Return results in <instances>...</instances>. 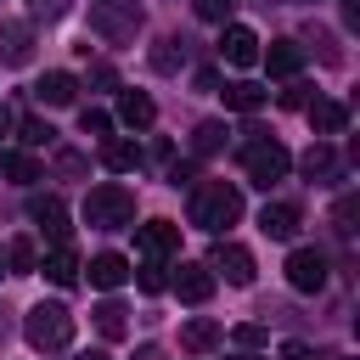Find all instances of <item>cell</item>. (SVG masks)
<instances>
[{"label": "cell", "instance_id": "1", "mask_svg": "<svg viewBox=\"0 0 360 360\" xmlns=\"http://www.w3.org/2000/svg\"><path fill=\"white\" fill-rule=\"evenodd\" d=\"M191 225L208 231V236H225L236 219H242V191L225 186V180H208V186H191V202H186Z\"/></svg>", "mask_w": 360, "mask_h": 360}, {"label": "cell", "instance_id": "2", "mask_svg": "<svg viewBox=\"0 0 360 360\" xmlns=\"http://www.w3.org/2000/svg\"><path fill=\"white\" fill-rule=\"evenodd\" d=\"M84 225L90 231H129L135 225V191L118 180H101L84 191Z\"/></svg>", "mask_w": 360, "mask_h": 360}, {"label": "cell", "instance_id": "3", "mask_svg": "<svg viewBox=\"0 0 360 360\" xmlns=\"http://www.w3.org/2000/svg\"><path fill=\"white\" fill-rule=\"evenodd\" d=\"M248 141H242V169H248V180L253 186H276V180H287V169H292V152L276 141V135H264V129H242Z\"/></svg>", "mask_w": 360, "mask_h": 360}, {"label": "cell", "instance_id": "4", "mask_svg": "<svg viewBox=\"0 0 360 360\" xmlns=\"http://www.w3.org/2000/svg\"><path fill=\"white\" fill-rule=\"evenodd\" d=\"M22 338H28L39 354L68 349V343H73V315H68V304H34V309L22 315Z\"/></svg>", "mask_w": 360, "mask_h": 360}, {"label": "cell", "instance_id": "5", "mask_svg": "<svg viewBox=\"0 0 360 360\" xmlns=\"http://www.w3.org/2000/svg\"><path fill=\"white\" fill-rule=\"evenodd\" d=\"M141 6L135 0H96L90 6V34L96 39H107V45H129L135 34H141Z\"/></svg>", "mask_w": 360, "mask_h": 360}, {"label": "cell", "instance_id": "6", "mask_svg": "<svg viewBox=\"0 0 360 360\" xmlns=\"http://www.w3.org/2000/svg\"><path fill=\"white\" fill-rule=\"evenodd\" d=\"M287 287L292 292H321L326 287V253L321 248H292L287 253Z\"/></svg>", "mask_w": 360, "mask_h": 360}, {"label": "cell", "instance_id": "7", "mask_svg": "<svg viewBox=\"0 0 360 360\" xmlns=\"http://www.w3.org/2000/svg\"><path fill=\"white\" fill-rule=\"evenodd\" d=\"M208 270H219L231 287H248V281H253V253H248L242 242L219 236V242H214V253H208Z\"/></svg>", "mask_w": 360, "mask_h": 360}, {"label": "cell", "instance_id": "8", "mask_svg": "<svg viewBox=\"0 0 360 360\" xmlns=\"http://www.w3.org/2000/svg\"><path fill=\"white\" fill-rule=\"evenodd\" d=\"M214 281H219V276H214L208 264H197V259H180V270L169 276V287L180 292V304H208V298H214Z\"/></svg>", "mask_w": 360, "mask_h": 360}, {"label": "cell", "instance_id": "9", "mask_svg": "<svg viewBox=\"0 0 360 360\" xmlns=\"http://www.w3.org/2000/svg\"><path fill=\"white\" fill-rule=\"evenodd\" d=\"M219 56H225L231 68H253V62H259V34H253L248 22H225V34H219Z\"/></svg>", "mask_w": 360, "mask_h": 360}, {"label": "cell", "instance_id": "10", "mask_svg": "<svg viewBox=\"0 0 360 360\" xmlns=\"http://www.w3.org/2000/svg\"><path fill=\"white\" fill-rule=\"evenodd\" d=\"M304 112H309V129H315L321 141H332V135H343V129H349V107H343V101H332V96L304 101Z\"/></svg>", "mask_w": 360, "mask_h": 360}, {"label": "cell", "instance_id": "11", "mask_svg": "<svg viewBox=\"0 0 360 360\" xmlns=\"http://www.w3.org/2000/svg\"><path fill=\"white\" fill-rule=\"evenodd\" d=\"M219 343H225V326H219L214 315H191V321L180 326V349H186V354H214Z\"/></svg>", "mask_w": 360, "mask_h": 360}, {"label": "cell", "instance_id": "12", "mask_svg": "<svg viewBox=\"0 0 360 360\" xmlns=\"http://www.w3.org/2000/svg\"><path fill=\"white\" fill-rule=\"evenodd\" d=\"M298 169H304V180H309V186H332V180H338V146L315 135V146L298 158Z\"/></svg>", "mask_w": 360, "mask_h": 360}, {"label": "cell", "instance_id": "13", "mask_svg": "<svg viewBox=\"0 0 360 360\" xmlns=\"http://www.w3.org/2000/svg\"><path fill=\"white\" fill-rule=\"evenodd\" d=\"M28 219L51 236V248L68 242V208H62V197H28Z\"/></svg>", "mask_w": 360, "mask_h": 360}, {"label": "cell", "instance_id": "14", "mask_svg": "<svg viewBox=\"0 0 360 360\" xmlns=\"http://www.w3.org/2000/svg\"><path fill=\"white\" fill-rule=\"evenodd\" d=\"M135 248H141L146 259H169V253L180 248V231H174L169 219H152V225H141V231H135Z\"/></svg>", "mask_w": 360, "mask_h": 360}, {"label": "cell", "instance_id": "15", "mask_svg": "<svg viewBox=\"0 0 360 360\" xmlns=\"http://www.w3.org/2000/svg\"><path fill=\"white\" fill-rule=\"evenodd\" d=\"M28 56H34V28L28 22H0V62L22 68Z\"/></svg>", "mask_w": 360, "mask_h": 360}, {"label": "cell", "instance_id": "16", "mask_svg": "<svg viewBox=\"0 0 360 360\" xmlns=\"http://www.w3.org/2000/svg\"><path fill=\"white\" fill-rule=\"evenodd\" d=\"M259 62L276 73V79H292L304 68V45L298 39H270V51H259Z\"/></svg>", "mask_w": 360, "mask_h": 360}, {"label": "cell", "instance_id": "17", "mask_svg": "<svg viewBox=\"0 0 360 360\" xmlns=\"http://www.w3.org/2000/svg\"><path fill=\"white\" fill-rule=\"evenodd\" d=\"M73 96H79V79H73V73H62V68L39 73V84H34V101H45V107H68Z\"/></svg>", "mask_w": 360, "mask_h": 360}, {"label": "cell", "instance_id": "18", "mask_svg": "<svg viewBox=\"0 0 360 360\" xmlns=\"http://www.w3.org/2000/svg\"><path fill=\"white\" fill-rule=\"evenodd\" d=\"M118 124H124V129H152V124H158L152 96H146V90H124V96H118Z\"/></svg>", "mask_w": 360, "mask_h": 360}, {"label": "cell", "instance_id": "19", "mask_svg": "<svg viewBox=\"0 0 360 360\" xmlns=\"http://www.w3.org/2000/svg\"><path fill=\"white\" fill-rule=\"evenodd\" d=\"M259 231L276 236V242H292V236H298V208H292V202H264V208H259Z\"/></svg>", "mask_w": 360, "mask_h": 360}, {"label": "cell", "instance_id": "20", "mask_svg": "<svg viewBox=\"0 0 360 360\" xmlns=\"http://www.w3.org/2000/svg\"><path fill=\"white\" fill-rule=\"evenodd\" d=\"M84 270H90V287H101V292H112V287L129 281V259L124 253H96Z\"/></svg>", "mask_w": 360, "mask_h": 360}, {"label": "cell", "instance_id": "21", "mask_svg": "<svg viewBox=\"0 0 360 360\" xmlns=\"http://www.w3.org/2000/svg\"><path fill=\"white\" fill-rule=\"evenodd\" d=\"M186 56H191V39H186V34H163V39L152 45V56H146V62H152L158 73H180V68H186Z\"/></svg>", "mask_w": 360, "mask_h": 360}, {"label": "cell", "instance_id": "22", "mask_svg": "<svg viewBox=\"0 0 360 360\" xmlns=\"http://www.w3.org/2000/svg\"><path fill=\"white\" fill-rule=\"evenodd\" d=\"M39 270H45V281H51V287H73L84 264L73 259V248H68V242H56V248L45 253V264H39Z\"/></svg>", "mask_w": 360, "mask_h": 360}, {"label": "cell", "instance_id": "23", "mask_svg": "<svg viewBox=\"0 0 360 360\" xmlns=\"http://www.w3.org/2000/svg\"><path fill=\"white\" fill-rule=\"evenodd\" d=\"M101 163H107L112 174H135V169L146 163V152H141L135 141H107V146H101Z\"/></svg>", "mask_w": 360, "mask_h": 360}, {"label": "cell", "instance_id": "24", "mask_svg": "<svg viewBox=\"0 0 360 360\" xmlns=\"http://www.w3.org/2000/svg\"><path fill=\"white\" fill-rule=\"evenodd\" d=\"M219 96H225V107H236V112H259V107H264V84H253V79H236V84H225Z\"/></svg>", "mask_w": 360, "mask_h": 360}, {"label": "cell", "instance_id": "25", "mask_svg": "<svg viewBox=\"0 0 360 360\" xmlns=\"http://www.w3.org/2000/svg\"><path fill=\"white\" fill-rule=\"evenodd\" d=\"M225 135H231V129H225L219 118H202V124L191 129V152H197V158H214V152L225 146Z\"/></svg>", "mask_w": 360, "mask_h": 360}, {"label": "cell", "instance_id": "26", "mask_svg": "<svg viewBox=\"0 0 360 360\" xmlns=\"http://www.w3.org/2000/svg\"><path fill=\"white\" fill-rule=\"evenodd\" d=\"M0 169H6L17 186H34V180H45V169H39V158H34V152H6V158H0Z\"/></svg>", "mask_w": 360, "mask_h": 360}, {"label": "cell", "instance_id": "27", "mask_svg": "<svg viewBox=\"0 0 360 360\" xmlns=\"http://www.w3.org/2000/svg\"><path fill=\"white\" fill-rule=\"evenodd\" d=\"M124 315H129V309H124L118 298L96 304V332H101V338H124V332H129V321H124Z\"/></svg>", "mask_w": 360, "mask_h": 360}, {"label": "cell", "instance_id": "28", "mask_svg": "<svg viewBox=\"0 0 360 360\" xmlns=\"http://www.w3.org/2000/svg\"><path fill=\"white\" fill-rule=\"evenodd\" d=\"M6 264H11L17 276H28V270H39V253H34V242H28V236H17V242H6Z\"/></svg>", "mask_w": 360, "mask_h": 360}, {"label": "cell", "instance_id": "29", "mask_svg": "<svg viewBox=\"0 0 360 360\" xmlns=\"http://www.w3.org/2000/svg\"><path fill=\"white\" fill-rule=\"evenodd\" d=\"M17 141H22V146H51L56 129H51L45 118H17Z\"/></svg>", "mask_w": 360, "mask_h": 360}, {"label": "cell", "instance_id": "30", "mask_svg": "<svg viewBox=\"0 0 360 360\" xmlns=\"http://www.w3.org/2000/svg\"><path fill=\"white\" fill-rule=\"evenodd\" d=\"M135 281H141V292H163V287H169V270H163V259H146V264L135 270Z\"/></svg>", "mask_w": 360, "mask_h": 360}, {"label": "cell", "instance_id": "31", "mask_svg": "<svg viewBox=\"0 0 360 360\" xmlns=\"http://www.w3.org/2000/svg\"><path fill=\"white\" fill-rule=\"evenodd\" d=\"M231 343H236V349H264V343H270V332H264L259 321H242V326L231 332Z\"/></svg>", "mask_w": 360, "mask_h": 360}, {"label": "cell", "instance_id": "32", "mask_svg": "<svg viewBox=\"0 0 360 360\" xmlns=\"http://www.w3.org/2000/svg\"><path fill=\"white\" fill-rule=\"evenodd\" d=\"M79 129H84V135H112V118H107L101 107H84V112H79Z\"/></svg>", "mask_w": 360, "mask_h": 360}, {"label": "cell", "instance_id": "33", "mask_svg": "<svg viewBox=\"0 0 360 360\" xmlns=\"http://www.w3.org/2000/svg\"><path fill=\"white\" fill-rule=\"evenodd\" d=\"M191 6H197V17H202V22H225V17L236 11V0H191Z\"/></svg>", "mask_w": 360, "mask_h": 360}, {"label": "cell", "instance_id": "34", "mask_svg": "<svg viewBox=\"0 0 360 360\" xmlns=\"http://www.w3.org/2000/svg\"><path fill=\"white\" fill-rule=\"evenodd\" d=\"M84 169H90V158H84V152H56V174H68V180H73V174H84Z\"/></svg>", "mask_w": 360, "mask_h": 360}, {"label": "cell", "instance_id": "35", "mask_svg": "<svg viewBox=\"0 0 360 360\" xmlns=\"http://www.w3.org/2000/svg\"><path fill=\"white\" fill-rule=\"evenodd\" d=\"M332 219H338V236H354V197H343Z\"/></svg>", "mask_w": 360, "mask_h": 360}, {"label": "cell", "instance_id": "36", "mask_svg": "<svg viewBox=\"0 0 360 360\" xmlns=\"http://www.w3.org/2000/svg\"><path fill=\"white\" fill-rule=\"evenodd\" d=\"M304 39H309V45H321V56H326V62H338V45H332V34H326V28H309Z\"/></svg>", "mask_w": 360, "mask_h": 360}, {"label": "cell", "instance_id": "37", "mask_svg": "<svg viewBox=\"0 0 360 360\" xmlns=\"http://www.w3.org/2000/svg\"><path fill=\"white\" fill-rule=\"evenodd\" d=\"M90 84H101V90H112V84H118V73H112L107 62H96V68H90Z\"/></svg>", "mask_w": 360, "mask_h": 360}, {"label": "cell", "instance_id": "38", "mask_svg": "<svg viewBox=\"0 0 360 360\" xmlns=\"http://www.w3.org/2000/svg\"><path fill=\"white\" fill-rule=\"evenodd\" d=\"M304 101H309L304 84H287V90H281V107H304Z\"/></svg>", "mask_w": 360, "mask_h": 360}, {"label": "cell", "instance_id": "39", "mask_svg": "<svg viewBox=\"0 0 360 360\" xmlns=\"http://www.w3.org/2000/svg\"><path fill=\"white\" fill-rule=\"evenodd\" d=\"M281 354H287V360H321V354H315V349H309V343H287V349H281Z\"/></svg>", "mask_w": 360, "mask_h": 360}, {"label": "cell", "instance_id": "40", "mask_svg": "<svg viewBox=\"0 0 360 360\" xmlns=\"http://www.w3.org/2000/svg\"><path fill=\"white\" fill-rule=\"evenodd\" d=\"M343 22H349V28L360 22V0H343Z\"/></svg>", "mask_w": 360, "mask_h": 360}, {"label": "cell", "instance_id": "41", "mask_svg": "<svg viewBox=\"0 0 360 360\" xmlns=\"http://www.w3.org/2000/svg\"><path fill=\"white\" fill-rule=\"evenodd\" d=\"M135 360H163V349H158V343H141V349H135Z\"/></svg>", "mask_w": 360, "mask_h": 360}, {"label": "cell", "instance_id": "42", "mask_svg": "<svg viewBox=\"0 0 360 360\" xmlns=\"http://www.w3.org/2000/svg\"><path fill=\"white\" fill-rule=\"evenodd\" d=\"M11 124H17V118H11V112H6V107H0V135H6V129H11Z\"/></svg>", "mask_w": 360, "mask_h": 360}, {"label": "cell", "instance_id": "43", "mask_svg": "<svg viewBox=\"0 0 360 360\" xmlns=\"http://www.w3.org/2000/svg\"><path fill=\"white\" fill-rule=\"evenodd\" d=\"M231 360H264V354H253V349H248V354H231Z\"/></svg>", "mask_w": 360, "mask_h": 360}, {"label": "cell", "instance_id": "44", "mask_svg": "<svg viewBox=\"0 0 360 360\" xmlns=\"http://www.w3.org/2000/svg\"><path fill=\"white\" fill-rule=\"evenodd\" d=\"M0 343H6V309H0Z\"/></svg>", "mask_w": 360, "mask_h": 360}, {"label": "cell", "instance_id": "45", "mask_svg": "<svg viewBox=\"0 0 360 360\" xmlns=\"http://www.w3.org/2000/svg\"><path fill=\"white\" fill-rule=\"evenodd\" d=\"M0 276H6V248H0Z\"/></svg>", "mask_w": 360, "mask_h": 360}, {"label": "cell", "instance_id": "46", "mask_svg": "<svg viewBox=\"0 0 360 360\" xmlns=\"http://www.w3.org/2000/svg\"><path fill=\"white\" fill-rule=\"evenodd\" d=\"M79 360H107V354H79Z\"/></svg>", "mask_w": 360, "mask_h": 360}, {"label": "cell", "instance_id": "47", "mask_svg": "<svg viewBox=\"0 0 360 360\" xmlns=\"http://www.w3.org/2000/svg\"><path fill=\"white\" fill-rule=\"evenodd\" d=\"M287 6H304V0H287Z\"/></svg>", "mask_w": 360, "mask_h": 360}]
</instances>
